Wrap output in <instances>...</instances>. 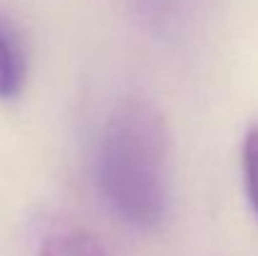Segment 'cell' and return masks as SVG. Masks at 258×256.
Wrapping results in <instances>:
<instances>
[{
  "label": "cell",
  "mask_w": 258,
  "mask_h": 256,
  "mask_svg": "<svg viewBox=\"0 0 258 256\" xmlns=\"http://www.w3.org/2000/svg\"><path fill=\"white\" fill-rule=\"evenodd\" d=\"M168 128L158 108L125 100L110 116L98 159L100 188L113 211L138 226L153 229L168 209Z\"/></svg>",
  "instance_id": "6da1fadb"
},
{
  "label": "cell",
  "mask_w": 258,
  "mask_h": 256,
  "mask_svg": "<svg viewBox=\"0 0 258 256\" xmlns=\"http://www.w3.org/2000/svg\"><path fill=\"white\" fill-rule=\"evenodd\" d=\"M38 256H108V251L93 234L83 229H68L50 234L43 241Z\"/></svg>",
  "instance_id": "7a4b0ae2"
},
{
  "label": "cell",
  "mask_w": 258,
  "mask_h": 256,
  "mask_svg": "<svg viewBox=\"0 0 258 256\" xmlns=\"http://www.w3.org/2000/svg\"><path fill=\"white\" fill-rule=\"evenodd\" d=\"M243 178H246L248 201L258 214V123L248 128L243 141Z\"/></svg>",
  "instance_id": "277c9868"
},
{
  "label": "cell",
  "mask_w": 258,
  "mask_h": 256,
  "mask_svg": "<svg viewBox=\"0 0 258 256\" xmlns=\"http://www.w3.org/2000/svg\"><path fill=\"white\" fill-rule=\"evenodd\" d=\"M23 81V68H20V58L13 48V43L8 40V35L0 28V98H10L20 90Z\"/></svg>",
  "instance_id": "3957f363"
}]
</instances>
